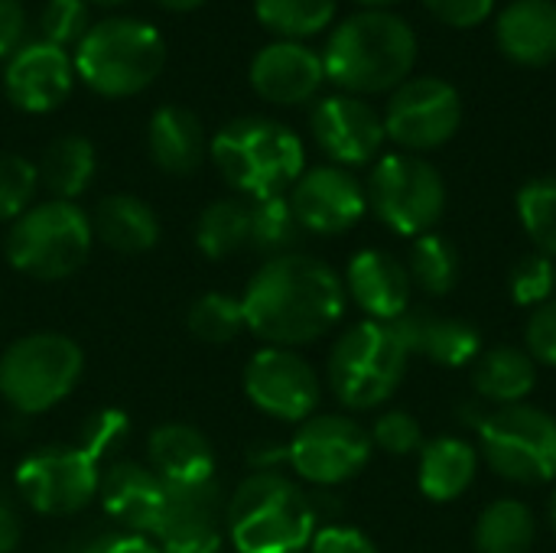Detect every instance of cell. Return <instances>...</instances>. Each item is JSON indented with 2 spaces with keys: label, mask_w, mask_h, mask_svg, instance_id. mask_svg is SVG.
Segmentation results:
<instances>
[{
  "label": "cell",
  "mask_w": 556,
  "mask_h": 553,
  "mask_svg": "<svg viewBox=\"0 0 556 553\" xmlns=\"http://www.w3.org/2000/svg\"><path fill=\"white\" fill-rule=\"evenodd\" d=\"M23 541V518L0 489V553H13Z\"/></svg>",
  "instance_id": "47"
},
{
  "label": "cell",
  "mask_w": 556,
  "mask_h": 553,
  "mask_svg": "<svg viewBox=\"0 0 556 553\" xmlns=\"http://www.w3.org/2000/svg\"><path fill=\"white\" fill-rule=\"evenodd\" d=\"M508 287H511V300L525 310H538L544 306L547 300L556 297V261L541 254V251H531L525 254L511 274H508Z\"/></svg>",
  "instance_id": "38"
},
{
  "label": "cell",
  "mask_w": 556,
  "mask_h": 553,
  "mask_svg": "<svg viewBox=\"0 0 556 553\" xmlns=\"http://www.w3.org/2000/svg\"><path fill=\"white\" fill-rule=\"evenodd\" d=\"M309 130L319 150L336 163V166H365L378 160L388 134L381 114L355 95H329L316 101L309 114Z\"/></svg>",
  "instance_id": "17"
},
{
  "label": "cell",
  "mask_w": 556,
  "mask_h": 553,
  "mask_svg": "<svg viewBox=\"0 0 556 553\" xmlns=\"http://www.w3.org/2000/svg\"><path fill=\"white\" fill-rule=\"evenodd\" d=\"M368 209L401 238H420L446 212V183L440 169L417 153H384L365 183Z\"/></svg>",
  "instance_id": "10"
},
{
  "label": "cell",
  "mask_w": 556,
  "mask_h": 553,
  "mask_svg": "<svg viewBox=\"0 0 556 553\" xmlns=\"http://www.w3.org/2000/svg\"><path fill=\"white\" fill-rule=\"evenodd\" d=\"M85 355L62 332H29L13 339L0 355V401L36 417L59 407L81 381Z\"/></svg>",
  "instance_id": "8"
},
{
  "label": "cell",
  "mask_w": 556,
  "mask_h": 553,
  "mask_svg": "<svg viewBox=\"0 0 556 553\" xmlns=\"http://www.w3.org/2000/svg\"><path fill=\"white\" fill-rule=\"evenodd\" d=\"M85 553H163V548L150 535H134V531H111L98 538Z\"/></svg>",
  "instance_id": "46"
},
{
  "label": "cell",
  "mask_w": 556,
  "mask_h": 553,
  "mask_svg": "<svg viewBox=\"0 0 556 553\" xmlns=\"http://www.w3.org/2000/svg\"><path fill=\"white\" fill-rule=\"evenodd\" d=\"M518 218L534 251L556 261V176L531 179L518 189Z\"/></svg>",
  "instance_id": "36"
},
{
  "label": "cell",
  "mask_w": 556,
  "mask_h": 553,
  "mask_svg": "<svg viewBox=\"0 0 556 553\" xmlns=\"http://www.w3.org/2000/svg\"><path fill=\"white\" fill-rule=\"evenodd\" d=\"M345 297L375 323H394L410 310L414 280L401 257L381 248H365L349 257L342 274Z\"/></svg>",
  "instance_id": "19"
},
{
  "label": "cell",
  "mask_w": 556,
  "mask_h": 553,
  "mask_svg": "<svg viewBox=\"0 0 556 553\" xmlns=\"http://www.w3.org/2000/svg\"><path fill=\"white\" fill-rule=\"evenodd\" d=\"M39 186L62 202H75L94 179L98 173V153L94 143L81 134H62L55 137L46 150L42 160L36 163Z\"/></svg>",
  "instance_id": "29"
},
{
  "label": "cell",
  "mask_w": 556,
  "mask_h": 553,
  "mask_svg": "<svg viewBox=\"0 0 556 553\" xmlns=\"http://www.w3.org/2000/svg\"><path fill=\"white\" fill-rule=\"evenodd\" d=\"M538 541V518L521 499H495L482 508L472 528L479 553H528Z\"/></svg>",
  "instance_id": "30"
},
{
  "label": "cell",
  "mask_w": 556,
  "mask_h": 553,
  "mask_svg": "<svg viewBox=\"0 0 556 553\" xmlns=\"http://www.w3.org/2000/svg\"><path fill=\"white\" fill-rule=\"evenodd\" d=\"M91 218V235L117 254H147L160 241V218L150 202L130 192L104 196Z\"/></svg>",
  "instance_id": "27"
},
{
  "label": "cell",
  "mask_w": 556,
  "mask_h": 553,
  "mask_svg": "<svg viewBox=\"0 0 556 553\" xmlns=\"http://www.w3.org/2000/svg\"><path fill=\"white\" fill-rule=\"evenodd\" d=\"M251 209V251L264 257L293 254L303 241V225L293 215V205L287 196H267V199H248Z\"/></svg>",
  "instance_id": "32"
},
{
  "label": "cell",
  "mask_w": 556,
  "mask_h": 553,
  "mask_svg": "<svg viewBox=\"0 0 556 553\" xmlns=\"http://www.w3.org/2000/svg\"><path fill=\"white\" fill-rule=\"evenodd\" d=\"M208 156L222 179L244 199L287 196L306 169L303 140L274 117H235L208 140Z\"/></svg>",
  "instance_id": "4"
},
{
  "label": "cell",
  "mask_w": 556,
  "mask_h": 553,
  "mask_svg": "<svg viewBox=\"0 0 556 553\" xmlns=\"http://www.w3.org/2000/svg\"><path fill=\"white\" fill-rule=\"evenodd\" d=\"M254 13L274 36L300 42L332 23L336 0H254Z\"/></svg>",
  "instance_id": "34"
},
{
  "label": "cell",
  "mask_w": 556,
  "mask_h": 553,
  "mask_svg": "<svg viewBox=\"0 0 556 553\" xmlns=\"http://www.w3.org/2000/svg\"><path fill=\"white\" fill-rule=\"evenodd\" d=\"M316 502L280 469H251L228 495V541L238 553H306Z\"/></svg>",
  "instance_id": "3"
},
{
  "label": "cell",
  "mask_w": 556,
  "mask_h": 553,
  "mask_svg": "<svg viewBox=\"0 0 556 553\" xmlns=\"http://www.w3.org/2000/svg\"><path fill=\"white\" fill-rule=\"evenodd\" d=\"M287 199L303 231L323 238L352 231L368 212L365 183L352 169L336 163L303 169V176L290 186Z\"/></svg>",
  "instance_id": "15"
},
{
  "label": "cell",
  "mask_w": 556,
  "mask_h": 553,
  "mask_svg": "<svg viewBox=\"0 0 556 553\" xmlns=\"http://www.w3.org/2000/svg\"><path fill=\"white\" fill-rule=\"evenodd\" d=\"M163 10H173V13H189V10H199L205 0H156Z\"/></svg>",
  "instance_id": "48"
},
{
  "label": "cell",
  "mask_w": 556,
  "mask_h": 553,
  "mask_svg": "<svg viewBox=\"0 0 556 553\" xmlns=\"http://www.w3.org/2000/svg\"><path fill=\"white\" fill-rule=\"evenodd\" d=\"M130 437V420L124 411L117 407H101L94 411L81 433H78V447L94 460V463H104V460H114V453L127 443Z\"/></svg>",
  "instance_id": "39"
},
{
  "label": "cell",
  "mask_w": 556,
  "mask_h": 553,
  "mask_svg": "<svg viewBox=\"0 0 556 553\" xmlns=\"http://www.w3.org/2000/svg\"><path fill=\"white\" fill-rule=\"evenodd\" d=\"M345 303L342 274L303 251L267 257L241 293L248 332L280 349H300L329 336L342 323Z\"/></svg>",
  "instance_id": "1"
},
{
  "label": "cell",
  "mask_w": 556,
  "mask_h": 553,
  "mask_svg": "<svg viewBox=\"0 0 556 553\" xmlns=\"http://www.w3.org/2000/svg\"><path fill=\"white\" fill-rule=\"evenodd\" d=\"M472 388L482 401L498 407L525 404L538 388V362L518 345L482 349V355L472 362Z\"/></svg>",
  "instance_id": "28"
},
{
  "label": "cell",
  "mask_w": 556,
  "mask_h": 553,
  "mask_svg": "<svg viewBox=\"0 0 556 553\" xmlns=\"http://www.w3.org/2000/svg\"><path fill=\"white\" fill-rule=\"evenodd\" d=\"M94 244L91 218L75 202H33L3 238V257L33 280H65L88 261Z\"/></svg>",
  "instance_id": "7"
},
{
  "label": "cell",
  "mask_w": 556,
  "mask_h": 553,
  "mask_svg": "<svg viewBox=\"0 0 556 553\" xmlns=\"http://www.w3.org/2000/svg\"><path fill=\"white\" fill-rule=\"evenodd\" d=\"M394 329L410 355L430 359L443 368H472L482 355V332L459 316L410 306L401 319H394Z\"/></svg>",
  "instance_id": "22"
},
{
  "label": "cell",
  "mask_w": 556,
  "mask_h": 553,
  "mask_svg": "<svg viewBox=\"0 0 556 553\" xmlns=\"http://www.w3.org/2000/svg\"><path fill=\"white\" fill-rule=\"evenodd\" d=\"M251 88L270 104H306L319 95L326 81L323 55L306 42L277 39L267 42L248 68Z\"/></svg>",
  "instance_id": "20"
},
{
  "label": "cell",
  "mask_w": 556,
  "mask_h": 553,
  "mask_svg": "<svg viewBox=\"0 0 556 553\" xmlns=\"http://www.w3.org/2000/svg\"><path fill=\"white\" fill-rule=\"evenodd\" d=\"M417 65V33L391 10L345 16L323 52L326 78L342 95H384L401 88Z\"/></svg>",
  "instance_id": "2"
},
{
  "label": "cell",
  "mask_w": 556,
  "mask_h": 553,
  "mask_svg": "<svg viewBox=\"0 0 556 553\" xmlns=\"http://www.w3.org/2000/svg\"><path fill=\"white\" fill-rule=\"evenodd\" d=\"M424 7L446 26L472 29L485 23L495 10V0H424Z\"/></svg>",
  "instance_id": "44"
},
{
  "label": "cell",
  "mask_w": 556,
  "mask_h": 553,
  "mask_svg": "<svg viewBox=\"0 0 556 553\" xmlns=\"http://www.w3.org/2000/svg\"><path fill=\"white\" fill-rule=\"evenodd\" d=\"M20 499L49 518H65L88 508L101 489V463H94L78 443L42 447L16 466Z\"/></svg>",
  "instance_id": "13"
},
{
  "label": "cell",
  "mask_w": 556,
  "mask_h": 553,
  "mask_svg": "<svg viewBox=\"0 0 556 553\" xmlns=\"http://www.w3.org/2000/svg\"><path fill=\"white\" fill-rule=\"evenodd\" d=\"M88 7L94 3V7H121V3H127V0H85Z\"/></svg>",
  "instance_id": "51"
},
{
  "label": "cell",
  "mask_w": 556,
  "mask_h": 553,
  "mask_svg": "<svg viewBox=\"0 0 556 553\" xmlns=\"http://www.w3.org/2000/svg\"><path fill=\"white\" fill-rule=\"evenodd\" d=\"M407 271L410 280L420 293L427 297H446L456 284H459V251L456 244L440 235V231H427L420 238H414L410 244V257H407Z\"/></svg>",
  "instance_id": "33"
},
{
  "label": "cell",
  "mask_w": 556,
  "mask_h": 553,
  "mask_svg": "<svg viewBox=\"0 0 556 553\" xmlns=\"http://www.w3.org/2000/svg\"><path fill=\"white\" fill-rule=\"evenodd\" d=\"M72 65L94 95L134 98L160 78L166 65V42L163 33L143 20L104 16L81 36Z\"/></svg>",
  "instance_id": "5"
},
{
  "label": "cell",
  "mask_w": 556,
  "mask_h": 553,
  "mask_svg": "<svg viewBox=\"0 0 556 553\" xmlns=\"http://www.w3.org/2000/svg\"><path fill=\"white\" fill-rule=\"evenodd\" d=\"M371 453V437L358 420L345 414H313L296 424L287 443V466L309 486L336 489L352 482L368 466Z\"/></svg>",
  "instance_id": "11"
},
{
  "label": "cell",
  "mask_w": 556,
  "mask_h": 553,
  "mask_svg": "<svg viewBox=\"0 0 556 553\" xmlns=\"http://www.w3.org/2000/svg\"><path fill=\"white\" fill-rule=\"evenodd\" d=\"M495 42L505 59L525 68L556 62V0H511L495 20Z\"/></svg>",
  "instance_id": "24"
},
{
  "label": "cell",
  "mask_w": 556,
  "mask_h": 553,
  "mask_svg": "<svg viewBox=\"0 0 556 553\" xmlns=\"http://www.w3.org/2000/svg\"><path fill=\"white\" fill-rule=\"evenodd\" d=\"M384 134L404 153H430L446 147L463 124V98L459 91L437 75L407 78L391 91L388 108L381 114Z\"/></svg>",
  "instance_id": "12"
},
{
  "label": "cell",
  "mask_w": 556,
  "mask_h": 553,
  "mask_svg": "<svg viewBox=\"0 0 556 553\" xmlns=\"http://www.w3.org/2000/svg\"><path fill=\"white\" fill-rule=\"evenodd\" d=\"M525 352L538 362L556 368V297L544 306L531 310L525 323Z\"/></svg>",
  "instance_id": "42"
},
{
  "label": "cell",
  "mask_w": 556,
  "mask_h": 553,
  "mask_svg": "<svg viewBox=\"0 0 556 553\" xmlns=\"http://www.w3.org/2000/svg\"><path fill=\"white\" fill-rule=\"evenodd\" d=\"M479 463L482 456L476 443L463 437L427 440L417 453V489L424 492V499L437 505H450L472 489L479 476Z\"/></svg>",
  "instance_id": "26"
},
{
  "label": "cell",
  "mask_w": 556,
  "mask_h": 553,
  "mask_svg": "<svg viewBox=\"0 0 556 553\" xmlns=\"http://www.w3.org/2000/svg\"><path fill=\"white\" fill-rule=\"evenodd\" d=\"M306 553H378V544L352 525H319Z\"/></svg>",
  "instance_id": "43"
},
{
  "label": "cell",
  "mask_w": 556,
  "mask_h": 553,
  "mask_svg": "<svg viewBox=\"0 0 556 553\" xmlns=\"http://www.w3.org/2000/svg\"><path fill=\"white\" fill-rule=\"evenodd\" d=\"M410 352L394 323L358 319L329 349L326 381L336 401L355 414L388 404L407 378Z\"/></svg>",
  "instance_id": "6"
},
{
  "label": "cell",
  "mask_w": 556,
  "mask_h": 553,
  "mask_svg": "<svg viewBox=\"0 0 556 553\" xmlns=\"http://www.w3.org/2000/svg\"><path fill=\"white\" fill-rule=\"evenodd\" d=\"M186 326L205 345H228V342H235L248 329L244 326L241 297H231V293H202L189 306Z\"/></svg>",
  "instance_id": "35"
},
{
  "label": "cell",
  "mask_w": 556,
  "mask_h": 553,
  "mask_svg": "<svg viewBox=\"0 0 556 553\" xmlns=\"http://www.w3.org/2000/svg\"><path fill=\"white\" fill-rule=\"evenodd\" d=\"M251 244L248 199H215L195 218V248L208 261H228Z\"/></svg>",
  "instance_id": "31"
},
{
  "label": "cell",
  "mask_w": 556,
  "mask_h": 553,
  "mask_svg": "<svg viewBox=\"0 0 556 553\" xmlns=\"http://www.w3.org/2000/svg\"><path fill=\"white\" fill-rule=\"evenodd\" d=\"M39 192L36 163L20 153H0V222H16Z\"/></svg>",
  "instance_id": "37"
},
{
  "label": "cell",
  "mask_w": 556,
  "mask_h": 553,
  "mask_svg": "<svg viewBox=\"0 0 556 553\" xmlns=\"http://www.w3.org/2000/svg\"><path fill=\"white\" fill-rule=\"evenodd\" d=\"M248 401L283 424H303L316 414L323 398V381L316 368L296 352L280 345L257 349L241 375Z\"/></svg>",
  "instance_id": "14"
},
{
  "label": "cell",
  "mask_w": 556,
  "mask_h": 553,
  "mask_svg": "<svg viewBox=\"0 0 556 553\" xmlns=\"http://www.w3.org/2000/svg\"><path fill=\"white\" fill-rule=\"evenodd\" d=\"M26 36V10L20 0H0V59H10Z\"/></svg>",
  "instance_id": "45"
},
{
  "label": "cell",
  "mask_w": 556,
  "mask_h": 553,
  "mask_svg": "<svg viewBox=\"0 0 556 553\" xmlns=\"http://www.w3.org/2000/svg\"><path fill=\"white\" fill-rule=\"evenodd\" d=\"M547 521H551V531L556 535V489L551 492V502H547Z\"/></svg>",
  "instance_id": "50"
},
{
  "label": "cell",
  "mask_w": 556,
  "mask_h": 553,
  "mask_svg": "<svg viewBox=\"0 0 556 553\" xmlns=\"http://www.w3.org/2000/svg\"><path fill=\"white\" fill-rule=\"evenodd\" d=\"M147 466L166 489H189L215 482V447L212 440L182 420L160 424L147 440Z\"/></svg>",
  "instance_id": "23"
},
{
  "label": "cell",
  "mask_w": 556,
  "mask_h": 553,
  "mask_svg": "<svg viewBox=\"0 0 556 553\" xmlns=\"http://www.w3.org/2000/svg\"><path fill=\"white\" fill-rule=\"evenodd\" d=\"M75 85V65L68 49L46 39L23 42L3 68V91L13 108L26 114L55 111Z\"/></svg>",
  "instance_id": "18"
},
{
  "label": "cell",
  "mask_w": 556,
  "mask_h": 553,
  "mask_svg": "<svg viewBox=\"0 0 556 553\" xmlns=\"http://www.w3.org/2000/svg\"><path fill=\"white\" fill-rule=\"evenodd\" d=\"M147 153L169 176L195 173L208 156V137L195 111L182 104H163L147 124Z\"/></svg>",
  "instance_id": "25"
},
{
  "label": "cell",
  "mask_w": 556,
  "mask_h": 553,
  "mask_svg": "<svg viewBox=\"0 0 556 553\" xmlns=\"http://www.w3.org/2000/svg\"><path fill=\"white\" fill-rule=\"evenodd\" d=\"M228 538V495L218 482L166 489V502L153 531L163 553H218Z\"/></svg>",
  "instance_id": "16"
},
{
  "label": "cell",
  "mask_w": 556,
  "mask_h": 553,
  "mask_svg": "<svg viewBox=\"0 0 556 553\" xmlns=\"http://www.w3.org/2000/svg\"><path fill=\"white\" fill-rule=\"evenodd\" d=\"M355 3H362L365 10H384V7H391V3H397V0H355Z\"/></svg>",
  "instance_id": "49"
},
{
  "label": "cell",
  "mask_w": 556,
  "mask_h": 553,
  "mask_svg": "<svg viewBox=\"0 0 556 553\" xmlns=\"http://www.w3.org/2000/svg\"><path fill=\"white\" fill-rule=\"evenodd\" d=\"M91 29L88 3L85 0H46L39 13V33L52 46H78L81 36Z\"/></svg>",
  "instance_id": "41"
},
{
  "label": "cell",
  "mask_w": 556,
  "mask_h": 553,
  "mask_svg": "<svg viewBox=\"0 0 556 553\" xmlns=\"http://www.w3.org/2000/svg\"><path fill=\"white\" fill-rule=\"evenodd\" d=\"M371 447L388 453V456H417L424 440V427L410 411H384L375 417L371 430Z\"/></svg>",
  "instance_id": "40"
},
{
  "label": "cell",
  "mask_w": 556,
  "mask_h": 553,
  "mask_svg": "<svg viewBox=\"0 0 556 553\" xmlns=\"http://www.w3.org/2000/svg\"><path fill=\"white\" fill-rule=\"evenodd\" d=\"M98 499H101L108 518L121 531L153 538L163 502H166V486L160 482V476L147 463L117 460L101 473Z\"/></svg>",
  "instance_id": "21"
},
{
  "label": "cell",
  "mask_w": 556,
  "mask_h": 553,
  "mask_svg": "<svg viewBox=\"0 0 556 553\" xmlns=\"http://www.w3.org/2000/svg\"><path fill=\"white\" fill-rule=\"evenodd\" d=\"M482 463L505 482L547 486L556 482V417L534 404L492 411L479 424L476 443Z\"/></svg>",
  "instance_id": "9"
}]
</instances>
